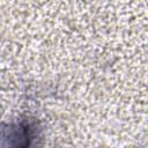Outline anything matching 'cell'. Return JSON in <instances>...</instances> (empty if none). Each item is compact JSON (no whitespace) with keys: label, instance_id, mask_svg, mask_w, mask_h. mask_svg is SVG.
<instances>
[]
</instances>
